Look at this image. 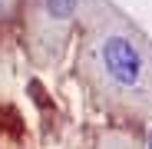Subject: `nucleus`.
Wrapping results in <instances>:
<instances>
[{
    "label": "nucleus",
    "mask_w": 152,
    "mask_h": 149,
    "mask_svg": "<svg viewBox=\"0 0 152 149\" xmlns=\"http://www.w3.org/2000/svg\"><path fill=\"white\" fill-rule=\"evenodd\" d=\"M46 10H50V17L66 20V17L76 13V0H46Z\"/></svg>",
    "instance_id": "2"
},
{
    "label": "nucleus",
    "mask_w": 152,
    "mask_h": 149,
    "mask_svg": "<svg viewBox=\"0 0 152 149\" xmlns=\"http://www.w3.org/2000/svg\"><path fill=\"white\" fill-rule=\"evenodd\" d=\"M103 63L109 70V76L116 83H122V86H136L139 76H142V57L126 37L103 40Z\"/></svg>",
    "instance_id": "1"
},
{
    "label": "nucleus",
    "mask_w": 152,
    "mask_h": 149,
    "mask_svg": "<svg viewBox=\"0 0 152 149\" xmlns=\"http://www.w3.org/2000/svg\"><path fill=\"white\" fill-rule=\"evenodd\" d=\"M149 149H152V133H149Z\"/></svg>",
    "instance_id": "3"
}]
</instances>
